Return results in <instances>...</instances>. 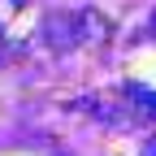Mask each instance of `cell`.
Instances as JSON below:
<instances>
[{
  "mask_svg": "<svg viewBox=\"0 0 156 156\" xmlns=\"http://www.w3.org/2000/svg\"><path fill=\"white\" fill-rule=\"evenodd\" d=\"M147 156H156V147H152V152H147Z\"/></svg>",
  "mask_w": 156,
  "mask_h": 156,
  "instance_id": "obj_1",
  "label": "cell"
}]
</instances>
